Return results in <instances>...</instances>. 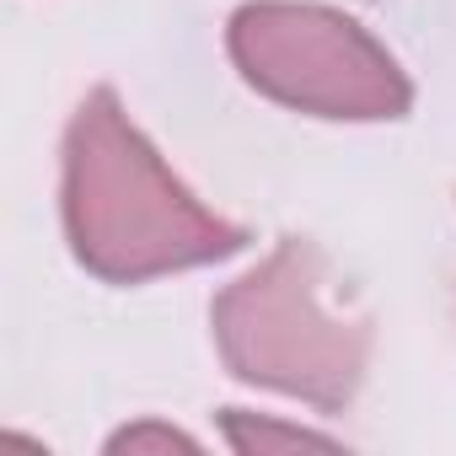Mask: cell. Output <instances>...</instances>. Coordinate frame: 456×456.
<instances>
[{
  "label": "cell",
  "instance_id": "1",
  "mask_svg": "<svg viewBox=\"0 0 456 456\" xmlns=\"http://www.w3.org/2000/svg\"><path fill=\"white\" fill-rule=\"evenodd\" d=\"M60 215L70 253L108 285H145L161 274L225 264L248 232L204 209L161 151L134 129L113 86L86 92L65 124Z\"/></svg>",
  "mask_w": 456,
  "mask_h": 456
},
{
  "label": "cell",
  "instance_id": "2",
  "mask_svg": "<svg viewBox=\"0 0 456 456\" xmlns=\"http://www.w3.org/2000/svg\"><path fill=\"white\" fill-rule=\"evenodd\" d=\"M209 328L237 381L322 413H344L370 370V322L333 306L328 258L306 237H285L258 269L225 285Z\"/></svg>",
  "mask_w": 456,
  "mask_h": 456
},
{
  "label": "cell",
  "instance_id": "3",
  "mask_svg": "<svg viewBox=\"0 0 456 456\" xmlns=\"http://www.w3.org/2000/svg\"><path fill=\"white\" fill-rule=\"evenodd\" d=\"M232 65L253 92L280 108L338 118V124H392L408 118L413 86L403 65L344 12L312 0H253L225 28Z\"/></svg>",
  "mask_w": 456,
  "mask_h": 456
},
{
  "label": "cell",
  "instance_id": "4",
  "mask_svg": "<svg viewBox=\"0 0 456 456\" xmlns=\"http://www.w3.org/2000/svg\"><path fill=\"white\" fill-rule=\"evenodd\" d=\"M220 429H225V440H232V451H242V456L338 451V440L322 435V429H306V424H290V419H274V413H248V408H225L220 413Z\"/></svg>",
  "mask_w": 456,
  "mask_h": 456
},
{
  "label": "cell",
  "instance_id": "5",
  "mask_svg": "<svg viewBox=\"0 0 456 456\" xmlns=\"http://www.w3.org/2000/svg\"><path fill=\"white\" fill-rule=\"evenodd\" d=\"M108 451L113 456H140V451H199V440L193 435H183V429H172V424H156V419H140V424H129V429H118L113 440H108Z\"/></svg>",
  "mask_w": 456,
  "mask_h": 456
}]
</instances>
